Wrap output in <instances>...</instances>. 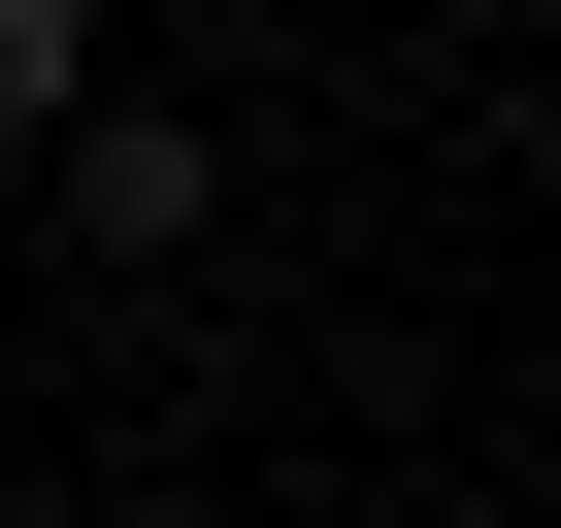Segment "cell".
Wrapping results in <instances>:
<instances>
[{"label":"cell","instance_id":"7a4b0ae2","mask_svg":"<svg viewBox=\"0 0 561 528\" xmlns=\"http://www.w3.org/2000/svg\"><path fill=\"white\" fill-rule=\"evenodd\" d=\"M100 100V0H0V133H67Z\"/></svg>","mask_w":561,"mask_h":528},{"label":"cell","instance_id":"6da1fadb","mask_svg":"<svg viewBox=\"0 0 561 528\" xmlns=\"http://www.w3.org/2000/svg\"><path fill=\"white\" fill-rule=\"evenodd\" d=\"M67 198H100V264H165V231H198V133H165V100H67Z\"/></svg>","mask_w":561,"mask_h":528}]
</instances>
